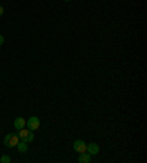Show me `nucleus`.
<instances>
[{
	"mask_svg": "<svg viewBox=\"0 0 147 163\" xmlns=\"http://www.w3.org/2000/svg\"><path fill=\"white\" fill-rule=\"evenodd\" d=\"M5 146L6 147H9V148H12V147H16L18 146V143H19V137H18V134H7L6 137H5Z\"/></svg>",
	"mask_w": 147,
	"mask_h": 163,
	"instance_id": "nucleus-1",
	"label": "nucleus"
},
{
	"mask_svg": "<svg viewBox=\"0 0 147 163\" xmlns=\"http://www.w3.org/2000/svg\"><path fill=\"white\" fill-rule=\"evenodd\" d=\"M25 126L28 128L29 131H36L40 128V119L37 118V116H31V118L25 122Z\"/></svg>",
	"mask_w": 147,
	"mask_h": 163,
	"instance_id": "nucleus-2",
	"label": "nucleus"
},
{
	"mask_svg": "<svg viewBox=\"0 0 147 163\" xmlns=\"http://www.w3.org/2000/svg\"><path fill=\"white\" fill-rule=\"evenodd\" d=\"M74 150H75L77 153H84V151H87V144H85V141L77 140L74 143Z\"/></svg>",
	"mask_w": 147,
	"mask_h": 163,
	"instance_id": "nucleus-3",
	"label": "nucleus"
},
{
	"mask_svg": "<svg viewBox=\"0 0 147 163\" xmlns=\"http://www.w3.org/2000/svg\"><path fill=\"white\" fill-rule=\"evenodd\" d=\"M99 151H100V148H99V146H97V144H94V143L87 144V153H90L91 156L99 154Z\"/></svg>",
	"mask_w": 147,
	"mask_h": 163,
	"instance_id": "nucleus-4",
	"label": "nucleus"
},
{
	"mask_svg": "<svg viewBox=\"0 0 147 163\" xmlns=\"http://www.w3.org/2000/svg\"><path fill=\"white\" fill-rule=\"evenodd\" d=\"M78 162H80V163H90V162H91V154L87 153V151L80 153V156H78Z\"/></svg>",
	"mask_w": 147,
	"mask_h": 163,
	"instance_id": "nucleus-5",
	"label": "nucleus"
},
{
	"mask_svg": "<svg viewBox=\"0 0 147 163\" xmlns=\"http://www.w3.org/2000/svg\"><path fill=\"white\" fill-rule=\"evenodd\" d=\"M25 122H27V120L24 118H16L13 122V126L16 129H22V128H25Z\"/></svg>",
	"mask_w": 147,
	"mask_h": 163,
	"instance_id": "nucleus-6",
	"label": "nucleus"
},
{
	"mask_svg": "<svg viewBox=\"0 0 147 163\" xmlns=\"http://www.w3.org/2000/svg\"><path fill=\"white\" fill-rule=\"evenodd\" d=\"M16 147H18V150H19V153H27V151H28V143H25V141H19Z\"/></svg>",
	"mask_w": 147,
	"mask_h": 163,
	"instance_id": "nucleus-7",
	"label": "nucleus"
},
{
	"mask_svg": "<svg viewBox=\"0 0 147 163\" xmlns=\"http://www.w3.org/2000/svg\"><path fill=\"white\" fill-rule=\"evenodd\" d=\"M28 134H29V129H25V128L18 129V137H19V140H25Z\"/></svg>",
	"mask_w": 147,
	"mask_h": 163,
	"instance_id": "nucleus-8",
	"label": "nucleus"
},
{
	"mask_svg": "<svg viewBox=\"0 0 147 163\" xmlns=\"http://www.w3.org/2000/svg\"><path fill=\"white\" fill-rule=\"evenodd\" d=\"M21 141H25V143H32V141H34V132H32V131H29V134L28 135H27V138H25V140H21Z\"/></svg>",
	"mask_w": 147,
	"mask_h": 163,
	"instance_id": "nucleus-9",
	"label": "nucleus"
},
{
	"mask_svg": "<svg viewBox=\"0 0 147 163\" xmlns=\"http://www.w3.org/2000/svg\"><path fill=\"white\" fill-rule=\"evenodd\" d=\"M10 160H12V159H10V156H2V157H0V162L2 163H9L10 162Z\"/></svg>",
	"mask_w": 147,
	"mask_h": 163,
	"instance_id": "nucleus-10",
	"label": "nucleus"
},
{
	"mask_svg": "<svg viewBox=\"0 0 147 163\" xmlns=\"http://www.w3.org/2000/svg\"><path fill=\"white\" fill-rule=\"evenodd\" d=\"M3 43H5V37H3V35H0V46L3 44Z\"/></svg>",
	"mask_w": 147,
	"mask_h": 163,
	"instance_id": "nucleus-11",
	"label": "nucleus"
},
{
	"mask_svg": "<svg viewBox=\"0 0 147 163\" xmlns=\"http://www.w3.org/2000/svg\"><path fill=\"white\" fill-rule=\"evenodd\" d=\"M3 13H5V9H3V8H2V6H0V16L3 15Z\"/></svg>",
	"mask_w": 147,
	"mask_h": 163,
	"instance_id": "nucleus-12",
	"label": "nucleus"
},
{
	"mask_svg": "<svg viewBox=\"0 0 147 163\" xmlns=\"http://www.w3.org/2000/svg\"><path fill=\"white\" fill-rule=\"evenodd\" d=\"M65 2H71V0H65Z\"/></svg>",
	"mask_w": 147,
	"mask_h": 163,
	"instance_id": "nucleus-13",
	"label": "nucleus"
}]
</instances>
